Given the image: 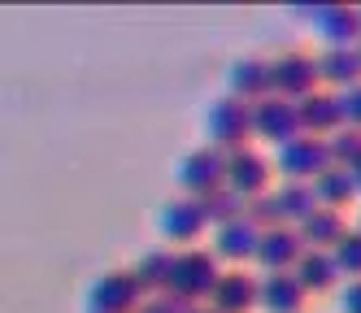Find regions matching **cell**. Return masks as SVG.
<instances>
[{
    "mask_svg": "<svg viewBox=\"0 0 361 313\" xmlns=\"http://www.w3.org/2000/svg\"><path fill=\"white\" fill-rule=\"evenodd\" d=\"M204 135H209L214 148L222 152H235V148H248V140L257 135V122H252V104L240 100V96H218L204 113Z\"/></svg>",
    "mask_w": 361,
    "mask_h": 313,
    "instance_id": "cell-1",
    "label": "cell"
},
{
    "mask_svg": "<svg viewBox=\"0 0 361 313\" xmlns=\"http://www.w3.org/2000/svg\"><path fill=\"white\" fill-rule=\"evenodd\" d=\"M222 266H218V257L214 252H204V248H183L174 257V278H170V292L174 296H183L192 305H209L214 292H218V283H222Z\"/></svg>",
    "mask_w": 361,
    "mask_h": 313,
    "instance_id": "cell-2",
    "label": "cell"
},
{
    "mask_svg": "<svg viewBox=\"0 0 361 313\" xmlns=\"http://www.w3.org/2000/svg\"><path fill=\"white\" fill-rule=\"evenodd\" d=\"M331 166H335L331 140H318V135H300V140H292V144L274 148V170H279L283 183H314V178H322Z\"/></svg>",
    "mask_w": 361,
    "mask_h": 313,
    "instance_id": "cell-3",
    "label": "cell"
},
{
    "mask_svg": "<svg viewBox=\"0 0 361 313\" xmlns=\"http://www.w3.org/2000/svg\"><path fill=\"white\" fill-rule=\"evenodd\" d=\"M174 183H178V192H183V196H196V200H204L209 192L226 188V152L214 148V144L183 152V156H178V166H174Z\"/></svg>",
    "mask_w": 361,
    "mask_h": 313,
    "instance_id": "cell-4",
    "label": "cell"
},
{
    "mask_svg": "<svg viewBox=\"0 0 361 313\" xmlns=\"http://www.w3.org/2000/svg\"><path fill=\"white\" fill-rule=\"evenodd\" d=\"M274 156H266L262 148H235L226 152V188L240 192L244 200H257V196H270L279 183H274Z\"/></svg>",
    "mask_w": 361,
    "mask_h": 313,
    "instance_id": "cell-5",
    "label": "cell"
},
{
    "mask_svg": "<svg viewBox=\"0 0 361 313\" xmlns=\"http://www.w3.org/2000/svg\"><path fill=\"white\" fill-rule=\"evenodd\" d=\"M305 18H314V31L326 48H361V5L326 0V5H305Z\"/></svg>",
    "mask_w": 361,
    "mask_h": 313,
    "instance_id": "cell-6",
    "label": "cell"
},
{
    "mask_svg": "<svg viewBox=\"0 0 361 313\" xmlns=\"http://www.w3.org/2000/svg\"><path fill=\"white\" fill-rule=\"evenodd\" d=\"M157 231H161L166 244L192 248L200 235H214V222H209V214H204V200H196V196H174V200L161 209Z\"/></svg>",
    "mask_w": 361,
    "mask_h": 313,
    "instance_id": "cell-7",
    "label": "cell"
},
{
    "mask_svg": "<svg viewBox=\"0 0 361 313\" xmlns=\"http://www.w3.org/2000/svg\"><path fill=\"white\" fill-rule=\"evenodd\" d=\"M144 300L148 296L131 270H105L87 287V313H135Z\"/></svg>",
    "mask_w": 361,
    "mask_h": 313,
    "instance_id": "cell-8",
    "label": "cell"
},
{
    "mask_svg": "<svg viewBox=\"0 0 361 313\" xmlns=\"http://www.w3.org/2000/svg\"><path fill=\"white\" fill-rule=\"evenodd\" d=\"M314 92H322L318 57H309V52H283V57H274V96L305 104Z\"/></svg>",
    "mask_w": 361,
    "mask_h": 313,
    "instance_id": "cell-9",
    "label": "cell"
},
{
    "mask_svg": "<svg viewBox=\"0 0 361 313\" xmlns=\"http://www.w3.org/2000/svg\"><path fill=\"white\" fill-rule=\"evenodd\" d=\"M226 87H231V96H240L248 104L270 100L274 96V57H262V52L235 57L231 70H226Z\"/></svg>",
    "mask_w": 361,
    "mask_h": 313,
    "instance_id": "cell-10",
    "label": "cell"
},
{
    "mask_svg": "<svg viewBox=\"0 0 361 313\" xmlns=\"http://www.w3.org/2000/svg\"><path fill=\"white\" fill-rule=\"evenodd\" d=\"M252 122H257V135L266 144L283 148L305 135V122H300V104L296 100H283V96H270L262 104H252Z\"/></svg>",
    "mask_w": 361,
    "mask_h": 313,
    "instance_id": "cell-11",
    "label": "cell"
},
{
    "mask_svg": "<svg viewBox=\"0 0 361 313\" xmlns=\"http://www.w3.org/2000/svg\"><path fill=\"white\" fill-rule=\"evenodd\" d=\"M305 240L296 226H270L262 231V252H257V266L262 274H283V270H296L300 257H305Z\"/></svg>",
    "mask_w": 361,
    "mask_h": 313,
    "instance_id": "cell-12",
    "label": "cell"
},
{
    "mask_svg": "<svg viewBox=\"0 0 361 313\" xmlns=\"http://www.w3.org/2000/svg\"><path fill=\"white\" fill-rule=\"evenodd\" d=\"M257 252H262V226H257L252 218L214 226V257H218V261L244 266V261H257Z\"/></svg>",
    "mask_w": 361,
    "mask_h": 313,
    "instance_id": "cell-13",
    "label": "cell"
},
{
    "mask_svg": "<svg viewBox=\"0 0 361 313\" xmlns=\"http://www.w3.org/2000/svg\"><path fill=\"white\" fill-rule=\"evenodd\" d=\"M209 305H214L218 313H252V309H262V274L226 270Z\"/></svg>",
    "mask_w": 361,
    "mask_h": 313,
    "instance_id": "cell-14",
    "label": "cell"
},
{
    "mask_svg": "<svg viewBox=\"0 0 361 313\" xmlns=\"http://www.w3.org/2000/svg\"><path fill=\"white\" fill-rule=\"evenodd\" d=\"M296 231H300L305 248H314V252H335V244H340L353 226H348V218H344V209H326V204H318Z\"/></svg>",
    "mask_w": 361,
    "mask_h": 313,
    "instance_id": "cell-15",
    "label": "cell"
},
{
    "mask_svg": "<svg viewBox=\"0 0 361 313\" xmlns=\"http://www.w3.org/2000/svg\"><path fill=\"white\" fill-rule=\"evenodd\" d=\"M305 305H309V292L296 278V270L262 274V309L266 313H305Z\"/></svg>",
    "mask_w": 361,
    "mask_h": 313,
    "instance_id": "cell-16",
    "label": "cell"
},
{
    "mask_svg": "<svg viewBox=\"0 0 361 313\" xmlns=\"http://www.w3.org/2000/svg\"><path fill=\"white\" fill-rule=\"evenodd\" d=\"M300 122H305V135H318V140H331L335 130H344L340 92H314L300 104Z\"/></svg>",
    "mask_w": 361,
    "mask_h": 313,
    "instance_id": "cell-17",
    "label": "cell"
},
{
    "mask_svg": "<svg viewBox=\"0 0 361 313\" xmlns=\"http://www.w3.org/2000/svg\"><path fill=\"white\" fill-rule=\"evenodd\" d=\"M318 70H322V87H331V92L357 87L361 83V48H322Z\"/></svg>",
    "mask_w": 361,
    "mask_h": 313,
    "instance_id": "cell-18",
    "label": "cell"
},
{
    "mask_svg": "<svg viewBox=\"0 0 361 313\" xmlns=\"http://www.w3.org/2000/svg\"><path fill=\"white\" fill-rule=\"evenodd\" d=\"M174 257H178V252H170V248H148V252H140V257H135L131 274L140 278L144 296H166V292H170V278H174Z\"/></svg>",
    "mask_w": 361,
    "mask_h": 313,
    "instance_id": "cell-19",
    "label": "cell"
},
{
    "mask_svg": "<svg viewBox=\"0 0 361 313\" xmlns=\"http://www.w3.org/2000/svg\"><path fill=\"white\" fill-rule=\"evenodd\" d=\"M270 196H274V204H279V222H283V226H300V222L318 209L314 183H279Z\"/></svg>",
    "mask_w": 361,
    "mask_h": 313,
    "instance_id": "cell-20",
    "label": "cell"
},
{
    "mask_svg": "<svg viewBox=\"0 0 361 313\" xmlns=\"http://www.w3.org/2000/svg\"><path fill=\"white\" fill-rule=\"evenodd\" d=\"M296 278L305 283L309 296H322V292H331V287L340 283L344 274H340V266H335V252H314V248H309V252L300 257V266H296Z\"/></svg>",
    "mask_w": 361,
    "mask_h": 313,
    "instance_id": "cell-21",
    "label": "cell"
},
{
    "mask_svg": "<svg viewBox=\"0 0 361 313\" xmlns=\"http://www.w3.org/2000/svg\"><path fill=\"white\" fill-rule=\"evenodd\" d=\"M314 196H318V204H326V209H348L361 192H357V178H353L348 166H331L322 178H314Z\"/></svg>",
    "mask_w": 361,
    "mask_h": 313,
    "instance_id": "cell-22",
    "label": "cell"
},
{
    "mask_svg": "<svg viewBox=\"0 0 361 313\" xmlns=\"http://www.w3.org/2000/svg\"><path fill=\"white\" fill-rule=\"evenodd\" d=\"M248 204H252V200H244L240 192L218 188V192H209V196H204V214H209V222H214V226H226V222H240V218H248Z\"/></svg>",
    "mask_w": 361,
    "mask_h": 313,
    "instance_id": "cell-23",
    "label": "cell"
},
{
    "mask_svg": "<svg viewBox=\"0 0 361 313\" xmlns=\"http://www.w3.org/2000/svg\"><path fill=\"white\" fill-rule=\"evenodd\" d=\"M335 266H340V274L353 283L361 278V226H353L340 244H335Z\"/></svg>",
    "mask_w": 361,
    "mask_h": 313,
    "instance_id": "cell-24",
    "label": "cell"
},
{
    "mask_svg": "<svg viewBox=\"0 0 361 313\" xmlns=\"http://www.w3.org/2000/svg\"><path fill=\"white\" fill-rule=\"evenodd\" d=\"M331 156H335V166H357L361 161V130H353V126L335 130L331 135Z\"/></svg>",
    "mask_w": 361,
    "mask_h": 313,
    "instance_id": "cell-25",
    "label": "cell"
},
{
    "mask_svg": "<svg viewBox=\"0 0 361 313\" xmlns=\"http://www.w3.org/2000/svg\"><path fill=\"white\" fill-rule=\"evenodd\" d=\"M196 305L192 300H183V296H174V292H166V296H148L135 313H192Z\"/></svg>",
    "mask_w": 361,
    "mask_h": 313,
    "instance_id": "cell-26",
    "label": "cell"
},
{
    "mask_svg": "<svg viewBox=\"0 0 361 313\" xmlns=\"http://www.w3.org/2000/svg\"><path fill=\"white\" fill-rule=\"evenodd\" d=\"M248 218L262 226V231H270V226H283L279 222V204H274V196H257L252 204H248Z\"/></svg>",
    "mask_w": 361,
    "mask_h": 313,
    "instance_id": "cell-27",
    "label": "cell"
},
{
    "mask_svg": "<svg viewBox=\"0 0 361 313\" xmlns=\"http://www.w3.org/2000/svg\"><path fill=\"white\" fill-rule=\"evenodd\" d=\"M340 109H344V126L361 130V83H357V87H344V92H340Z\"/></svg>",
    "mask_w": 361,
    "mask_h": 313,
    "instance_id": "cell-28",
    "label": "cell"
},
{
    "mask_svg": "<svg viewBox=\"0 0 361 313\" xmlns=\"http://www.w3.org/2000/svg\"><path fill=\"white\" fill-rule=\"evenodd\" d=\"M340 313H361V278L340 287Z\"/></svg>",
    "mask_w": 361,
    "mask_h": 313,
    "instance_id": "cell-29",
    "label": "cell"
},
{
    "mask_svg": "<svg viewBox=\"0 0 361 313\" xmlns=\"http://www.w3.org/2000/svg\"><path fill=\"white\" fill-rule=\"evenodd\" d=\"M348 170H353V178H357V192H361V161H357V166H348Z\"/></svg>",
    "mask_w": 361,
    "mask_h": 313,
    "instance_id": "cell-30",
    "label": "cell"
},
{
    "mask_svg": "<svg viewBox=\"0 0 361 313\" xmlns=\"http://www.w3.org/2000/svg\"><path fill=\"white\" fill-rule=\"evenodd\" d=\"M192 313H218V309H214V305H196Z\"/></svg>",
    "mask_w": 361,
    "mask_h": 313,
    "instance_id": "cell-31",
    "label": "cell"
},
{
    "mask_svg": "<svg viewBox=\"0 0 361 313\" xmlns=\"http://www.w3.org/2000/svg\"><path fill=\"white\" fill-rule=\"evenodd\" d=\"M357 226H361V218H357Z\"/></svg>",
    "mask_w": 361,
    "mask_h": 313,
    "instance_id": "cell-32",
    "label": "cell"
}]
</instances>
